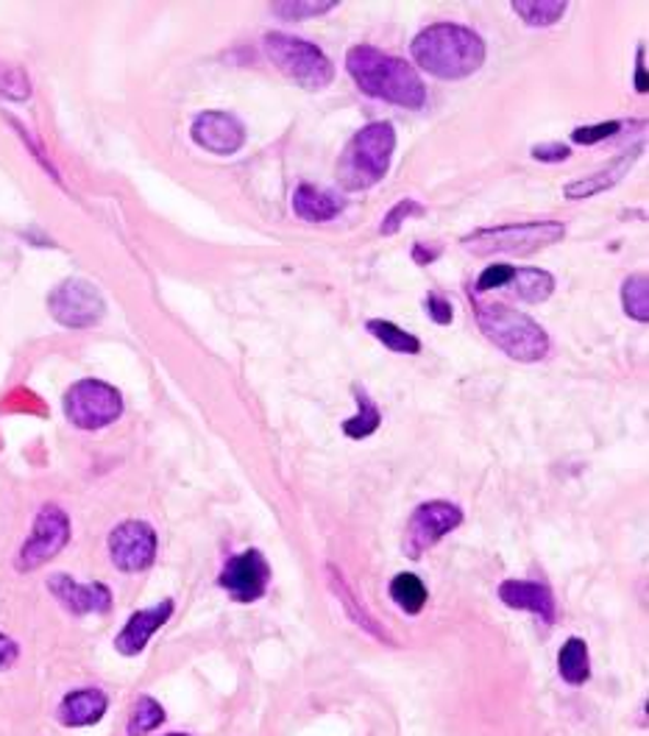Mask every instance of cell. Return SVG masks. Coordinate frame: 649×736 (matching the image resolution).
<instances>
[{
	"label": "cell",
	"instance_id": "1",
	"mask_svg": "<svg viewBox=\"0 0 649 736\" xmlns=\"http://www.w3.org/2000/svg\"><path fill=\"white\" fill-rule=\"evenodd\" d=\"M346 70L366 95L385 101V104L421 110L427 101V87L416 68H410L398 56L374 48V45H355L346 54Z\"/></svg>",
	"mask_w": 649,
	"mask_h": 736
},
{
	"label": "cell",
	"instance_id": "2",
	"mask_svg": "<svg viewBox=\"0 0 649 736\" xmlns=\"http://www.w3.org/2000/svg\"><path fill=\"white\" fill-rule=\"evenodd\" d=\"M410 48L418 68L443 81L468 79L485 61L483 37L457 23H436L418 31Z\"/></svg>",
	"mask_w": 649,
	"mask_h": 736
},
{
	"label": "cell",
	"instance_id": "3",
	"mask_svg": "<svg viewBox=\"0 0 649 736\" xmlns=\"http://www.w3.org/2000/svg\"><path fill=\"white\" fill-rule=\"evenodd\" d=\"M393 148H396V131H393L391 123H368L366 129L351 137V142L340 153L335 173L337 184L349 193L371 191L374 184L385 179Z\"/></svg>",
	"mask_w": 649,
	"mask_h": 736
},
{
	"label": "cell",
	"instance_id": "4",
	"mask_svg": "<svg viewBox=\"0 0 649 736\" xmlns=\"http://www.w3.org/2000/svg\"><path fill=\"white\" fill-rule=\"evenodd\" d=\"M477 324L490 344L519 363H538L549 355V335L530 315L508 304H477Z\"/></svg>",
	"mask_w": 649,
	"mask_h": 736
},
{
	"label": "cell",
	"instance_id": "5",
	"mask_svg": "<svg viewBox=\"0 0 649 736\" xmlns=\"http://www.w3.org/2000/svg\"><path fill=\"white\" fill-rule=\"evenodd\" d=\"M265 54L293 84L304 87V90H324L335 79V68H332L329 56L318 45L290 37L282 31L265 34Z\"/></svg>",
	"mask_w": 649,
	"mask_h": 736
},
{
	"label": "cell",
	"instance_id": "6",
	"mask_svg": "<svg viewBox=\"0 0 649 736\" xmlns=\"http://www.w3.org/2000/svg\"><path fill=\"white\" fill-rule=\"evenodd\" d=\"M564 238L566 227L560 221H530L477 229V232L466 234L460 243L466 245V252L477 254V257H490V254H533Z\"/></svg>",
	"mask_w": 649,
	"mask_h": 736
},
{
	"label": "cell",
	"instance_id": "7",
	"mask_svg": "<svg viewBox=\"0 0 649 736\" xmlns=\"http://www.w3.org/2000/svg\"><path fill=\"white\" fill-rule=\"evenodd\" d=\"M65 416L79 429H104L123 416V396L104 380H79L65 393Z\"/></svg>",
	"mask_w": 649,
	"mask_h": 736
},
{
	"label": "cell",
	"instance_id": "8",
	"mask_svg": "<svg viewBox=\"0 0 649 736\" xmlns=\"http://www.w3.org/2000/svg\"><path fill=\"white\" fill-rule=\"evenodd\" d=\"M70 544V516L54 503H45L37 510V519H34V528L31 536L25 539V544L18 552V572H34L39 566H45L48 561H54L65 547Z\"/></svg>",
	"mask_w": 649,
	"mask_h": 736
},
{
	"label": "cell",
	"instance_id": "9",
	"mask_svg": "<svg viewBox=\"0 0 649 736\" xmlns=\"http://www.w3.org/2000/svg\"><path fill=\"white\" fill-rule=\"evenodd\" d=\"M48 310L61 326L84 330L95 326L106 313V301L101 290L86 279H65L48 296Z\"/></svg>",
	"mask_w": 649,
	"mask_h": 736
},
{
	"label": "cell",
	"instance_id": "10",
	"mask_svg": "<svg viewBox=\"0 0 649 736\" xmlns=\"http://www.w3.org/2000/svg\"><path fill=\"white\" fill-rule=\"evenodd\" d=\"M460 521H463V510L452 503L436 499V503L418 505L407 519L405 555L407 559H421L429 547H436L443 536L460 528Z\"/></svg>",
	"mask_w": 649,
	"mask_h": 736
},
{
	"label": "cell",
	"instance_id": "11",
	"mask_svg": "<svg viewBox=\"0 0 649 736\" xmlns=\"http://www.w3.org/2000/svg\"><path fill=\"white\" fill-rule=\"evenodd\" d=\"M109 559L120 572H146L157 561V530L142 519L120 521L109 533Z\"/></svg>",
	"mask_w": 649,
	"mask_h": 736
},
{
	"label": "cell",
	"instance_id": "12",
	"mask_svg": "<svg viewBox=\"0 0 649 736\" xmlns=\"http://www.w3.org/2000/svg\"><path fill=\"white\" fill-rule=\"evenodd\" d=\"M221 589L237 602H257L263 600L270 583V566L259 550H245L223 564Z\"/></svg>",
	"mask_w": 649,
	"mask_h": 736
},
{
	"label": "cell",
	"instance_id": "13",
	"mask_svg": "<svg viewBox=\"0 0 649 736\" xmlns=\"http://www.w3.org/2000/svg\"><path fill=\"white\" fill-rule=\"evenodd\" d=\"M48 591L61 602V608L76 617L84 613H106L112 608V591L104 583H79L70 575H50Z\"/></svg>",
	"mask_w": 649,
	"mask_h": 736
},
{
	"label": "cell",
	"instance_id": "14",
	"mask_svg": "<svg viewBox=\"0 0 649 736\" xmlns=\"http://www.w3.org/2000/svg\"><path fill=\"white\" fill-rule=\"evenodd\" d=\"M193 140L218 157H232L243 148L245 129L243 123L229 112H201L193 120Z\"/></svg>",
	"mask_w": 649,
	"mask_h": 736
},
{
	"label": "cell",
	"instance_id": "15",
	"mask_svg": "<svg viewBox=\"0 0 649 736\" xmlns=\"http://www.w3.org/2000/svg\"><path fill=\"white\" fill-rule=\"evenodd\" d=\"M173 608H176L173 600H162L153 608H142V611L131 613L123 631L115 636V651L120 656H140L153 639V633H160L162 625L171 620Z\"/></svg>",
	"mask_w": 649,
	"mask_h": 736
},
{
	"label": "cell",
	"instance_id": "16",
	"mask_svg": "<svg viewBox=\"0 0 649 736\" xmlns=\"http://www.w3.org/2000/svg\"><path fill=\"white\" fill-rule=\"evenodd\" d=\"M499 600L513 611H530L544 620V625L555 622V595L546 583L535 580H505L499 586Z\"/></svg>",
	"mask_w": 649,
	"mask_h": 736
},
{
	"label": "cell",
	"instance_id": "17",
	"mask_svg": "<svg viewBox=\"0 0 649 736\" xmlns=\"http://www.w3.org/2000/svg\"><path fill=\"white\" fill-rule=\"evenodd\" d=\"M106 709H109V698H106L104 689L84 687L73 689L61 698L59 709H56V720H59L65 728H86V725H95L104 720Z\"/></svg>",
	"mask_w": 649,
	"mask_h": 736
},
{
	"label": "cell",
	"instance_id": "18",
	"mask_svg": "<svg viewBox=\"0 0 649 736\" xmlns=\"http://www.w3.org/2000/svg\"><path fill=\"white\" fill-rule=\"evenodd\" d=\"M346 202L340 196L329 191H318L313 184H301L299 191L293 193V209L299 218L310 223H324L337 218V215L344 212Z\"/></svg>",
	"mask_w": 649,
	"mask_h": 736
},
{
	"label": "cell",
	"instance_id": "19",
	"mask_svg": "<svg viewBox=\"0 0 649 736\" xmlns=\"http://www.w3.org/2000/svg\"><path fill=\"white\" fill-rule=\"evenodd\" d=\"M638 151H641V148H636V151L622 153V160L616 162V165L605 168V171L594 173V176L577 179V182L566 184V191H564V193H566V198H571V202H582V198L596 196V193H602V191H607V187H613V184L619 182V179L625 176V173L630 171L633 165H636Z\"/></svg>",
	"mask_w": 649,
	"mask_h": 736
},
{
	"label": "cell",
	"instance_id": "20",
	"mask_svg": "<svg viewBox=\"0 0 649 736\" xmlns=\"http://www.w3.org/2000/svg\"><path fill=\"white\" fill-rule=\"evenodd\" d=\"M558 672L569 687H582L591 678L589 644L582 642L580 636H571L564 642L558 653Z\"/></svg>",
	"mask_w": 649,
	"mask_h": 736
},
{
	"label": "cell",
	"instance_id": "21",
	"mask_svg": "<svg viewBox=\"0 0 649 736\" xmlns=\"http://www.w3.org/2000/svg\"><path fill=\"white\" fill-rule=\"evenodd\" d=\"M508 288H513L515 299L528 301V304H541L555 290V279H552V274H546L541 268H515L513 283Z\"/></svg>",
	"mask_w": 649,
	"mask_h": 736
},
{
	"label": "cell",
	"instance_id": "22",
	"mask_svg": "<svg viewBox=\"0 0 649 736\" xmlns=\"http://www.w3.org/2000/svg\"><path fill=\"white\" fill-rule=\"evenodd\" d=\"M513 12L533 28L555 25L566 12L569 3L566 0H513Z\"/></svg>",
	"mask_w": 649,
	"mask_h": 736
},
{
	"label": "cell",
	"instance_id": "23",
	"mask_svg": "<svg viewBox=\"0 0 649 736\" xmlns=\"http://www.w3.org/2000/svg\"><path fill=\"white\" fill-rule=\"evenodd\" d=\"M391 597L398 608L405 613H421L424 606H427V586L418 575H410V572H402L391 580Z\"/></svg>",
	"mask_w": 649,
	"mask_h": 736
},
{
	"label": "cell",
	"instance_id": "24",
	"mask_svg": "<svg viewBox=\"0 0 649 736\" xmlns=\"http://www.w3.org/2000/svg\"><path fill=\"white\" fill-rule=\"evenodd\" d=\"M366 326L382 346H387L396 355H418L421 352V341L416 335H410V332L402 330V326L393 324V321L371 319Z\"/></svg>",
	"mask_w": 649,
	"mask_h": 736
},
{
	"label": "cell",
	"instance_id": "25",
	"mask_svg": "<svg viewBox=\"0 0 649 736\" xmlns=\"http://www.w3.org/2000/svg\"><path fill=\"white\" fill-rule=\"evenodd\" d=\"M355 396H357V416L346 418L344 433L351 438V441H362V438L374 436L376 429H380L382 416L368 393H362L360 388H355Z\"/></svg>",
	"mask_w": 649,
	"mask_h": 736
},
{
	"label": "cell",
	"instance_id": "26",
	"mask_svg": "<svg viewBox=\"0 0 649 736\" xmlns=\"http://www.w3.org/2000/svg\"><path fill=\"white\" fill-rule=\"evenodd\" d=\"M162 723H165V709H162L160 700H153L151 694H142V698H137V703L131 705L126 734L148 736L151 731L160 728Z\"/></svg>",
	"mask_w": 649,
	"mask_h": 736
},
{
	"label": "cell",
	"instance_id": "27",
	"mask_svg": "<svg viewBox=\"0 0 649 736\" xmlns=\"http://www.w3.org/2000/svg\"><path fill=\"white\" fill-rule=\"evenodd\" d=\"M622 304H625V313L636 321H649V283L647 274H633L625 279V288H622Z\"/></svg>",
	"mask_w": 649,
	"mask_h": 736
},
{
	"label": "cell",
	"instance_id": "28",
	"mask_svg": "<svg viewBox=\"0 0 649 736\" xmlns=\"http://www.w3.org/2000/svg\"><path fill=\"white\" fill-rule=\"evenodd\" d=\"M0 95L9 101H25L31 99V81L23 68L18 65H7L0 61Z\"/></svg>",
	"mask_w": 649,
	"mask_h": 736
},
{
	"label": "cell",
	"instance_id": "29",
	"mask_svg": "<svg viewBox=\"0 0 649 736\" xmlns=\"http://www.w3.org/2000/svg\"><path fill=\"white\" fill-rule=\"evenodd\" d=\"M337 3L335 0H288V3H276L274 14L285 20H304V18H318V14L332 12Z\"/></svg>",
	"mask_w": 649,
	"mask_h": 736
},
{
	"label": "cell",
	"instance_id": "30",
	"mask_svg": "<svg viewBox=\"0 0 649 736\" xmlns=\"http://www.w3.org/2000/svg\"><path fill=\"white\" fill-rule=\"evenodd\" d=\"M619 129H622L619 120H605L596 123V126H580V129H575L571 140H575L577 146H596V142L607 140V137L619 135Z\"/></svg>",
	"mask_w": 649,
	"mask_h": 736
},
{
	"label": "cell",
	"instance_id": "31",
	"mask_svg": "<svg viewBox=\"0 0 649 736\" xmlns=\"http://www.w3.org/2000/svg\"><path fill=\"white\" fill-rule=\"evenodd\" d=\"M410 215H424V207L418 202H413V198H402V202H398L396 207H393L391 212L385 215V221H382L380 232L382 234H396L398 229H402V223H405Z\"/></svg>",
	"mask_w": 649,
	"mask_h": 736
},
{
	"label": "cell",
	"instance_id": "32",
	"mask_svg": "<svg viewBox=\"0 0 649 736\" xmlns=\"http://www.w3.org/2000/svg\"><path fill=\"white\" fill-rule=\"evenodd\" d=\"M515 276V268L513 265H490V268L483 271V276L477 279V294H485V290H499V288H508L510 283H513Z\"/></svg>",
	"mask_w": 649,
	"mask_h": 736
},
{
	"label": "cell",
	"instance_id": "33",
	"mask_svg": "<svg viewBox=\"0 0 649 736\" xmlns=\"http://www.w3.org/2000/svg\"><path fill=\"white\" fill-rule=\"evenodd\" d=\"M329 572H332V577H335V580H332V586H335L337 597H340V600H344V606L349 608V611H351V617H355V620L360 622V628H362V631H371V633H374V636H382V633H380V628H376V622L371 620V617H368V613H362L360 608H357V600H355V597L349 595V589H346V583H340V577L335 575V570H329Z\"/></svg>",
	"mask_w": 649,
	"mask_h": 736
},
{
	"label": "cell",
	"instance_id": "34",
	"mask_svg": "<svg viewBox=\"0 0 649 736\" xmlns=\"http://www.w3.org/2000/svg\"><path fill=\"white\" fill-rule=\"evenodd\" d=\"M533 157L538 162H566L571 157V148L566 142H544L533 148Z\"/></svg>",
	"mask_w": 649,
	"mask_h": 736
},
{
	"label": "cell",
	"instance_id": "35",
	"mask_svg": "<svg viewBox=\"0 0 649 736\" xmlns=\"http://www.w3.org/2000/svg\"><path fill=\"white\" fill-rule=\"evenodd\" d=\"M427 310H429V319L436 321V324H452V304H449L447 299H441V296H429L427 299Z\"/></svg>",
	"mask_w": 649,
	"mask_h": 736
},
{
	"label": "cell",
	"instance_id": "36",
	"mask_svg": "<svg viewBox=\"0 0 649 736\" xmlns=\"http://www.w3.org/2000/svg\"><path fill=\"white\" fill-rule=\"evenodd\" d=\"M20 658V647L12 636L7 633H0V672L9 667H14V662Z\"/></svg>",
	"mask_w": 649,
	"mask_h": 736
},
{
	"label": "cell",
	"instance_id": "37",
	"mask_svg": "<svg viewBox=\"0 0 649 736\" xmlns=\"http://www.w3.org/2000/svg\"><path fill=\"white\" fill-rule=\"evenodd\" d=\"M438 257H441V249H427V243H418L416 249H413V260H416L418 265H427Z\"/></svg>",
	"mask_w": 649,
	"mask_h": 736
},
{
	"label": "cell",
	"instance_id": "38",
	"mask_svg": "<svg viewBox=\"0 0 649 736\" xmlns=\"http://www.w3.org/2000/svg\"><path fill=\"white\" fill-rule=\"evenodd\" d=\"M647 68H644V48L638 50V68H636V90L647 92Z\"/></svg>",
	"mask_w": 649,
	"mask_h": 736
},
{
	"label": "cell",
	"instance_id": "39",
	"mask_svg": "<svg viewBox=\"0 0 649 736\" xmlns=\"http://www.w3.org/2000/svg\"><path fill=\"white\" fill-rule=\"evenodd\" d=\"M165 736H190V734H178V731H173V734H165Z\"/></svg>",
	"mask_w": 649,
	"mask_h": 736
}]
</instances>
